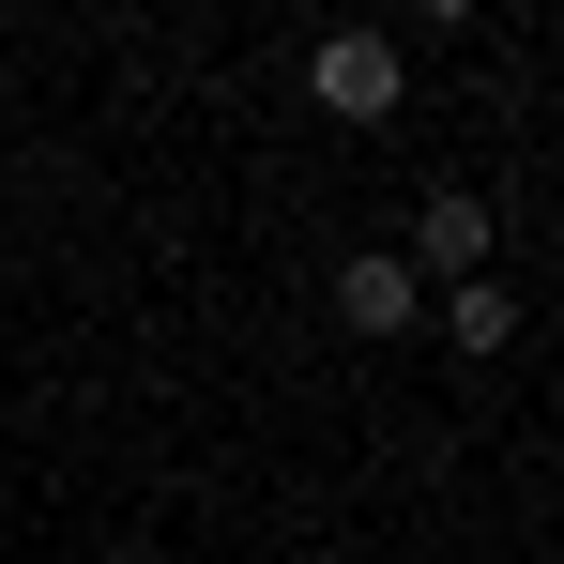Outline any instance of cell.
Here are the masks:
<instances>
[{
	"mask_svg": "<svg viewBox=\"0 0 564 564\" xmlns=\"http://www.w3.org/2000/svg\"><path fill=\"white\" fill-rule=\"evenodd\" d=\"M107 564H169V550H153V534H122V550H107Z\"/></svg>",
	"mask_w": 564,
	"mask_h": 564,
	"instance_id": "5b68a950",
	"label": "cell"
},
{
	"mask_svg": "<svg viewBox=\"0 0 564 564\" xmlns=\"http://www.w3.org/2000/svg\"><path fill=\"white\" fill-rule=\"evenodd\" d=\"M443 336H458V351H503V336H519V290H503V275L443 290Z\"/></svg>",
	"mask_w": 564,
	"mask_h": 564,
	"instance_id": "277c9868",
	"label": "cell"
},
{
	"mask_svg": "<svg viewBox=\"0 0 564 564\" xmlns=\"http://www.w3.org/2000/svg\"><path fill=\"white\" fill-rule=\"evenodd\" d=\"M336 321H351V336H412V321H427V275H412L397 245H351V260H336Z\"/></svg>",
	"mask_w": 564,
	"mask_h": 564,
	"instance_id": "3957f363",
	"label": "cell"
},
{
	"mask_svg": "<svg viewBox=\"0 0 564 564\" xmlns=\"http://www.w3.org/2000/svg\"><path fill=\"white\" fill-rule=\"evenodd\" d=\"M305 93L336 107V122H397V93H412V46H397V31H321V46H305Z\"/></svg>",
	"mask_w": 564,
	"mask_h": 564,
	"instance_id": "6da1fadb",
	"label": "cell"
},
{
	"mask_svg": "<svg viewBox=\"0 0 564 564\" xmlns=\"http://www.w3.org/2000/svg\"><path fill=\"white\" fill-rule=\"evenodd\" d=\"M488 245H503V214H488L473 184H427V214H412V245H397V260H412L427 290H473V275H488Z\"/></svg>",
	"mask_w": 564,
	"mask_h": 564,
	"instance_id": "7a4b0ae2",
	"label": "cell"
}]
</instances>
